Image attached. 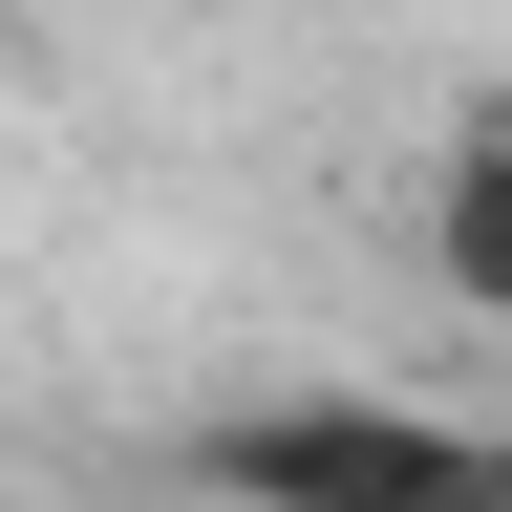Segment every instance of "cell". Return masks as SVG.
Listing matches in <instances>:
<instances>
[{
	"label": "cell",
	"instance_id": "cell-1",
	"mask_svg": "<svg viewBox=\"0 0 512 512\" xmlns=\"http://www.w3.org/2000/svg\"><path fill=\"white\" fill-rule=\"evenodd\" d=\"M214 512H512V427L384 406V384H299V406H214L192 427Z\"/></svg>",
	"mask_w": 512,
	"mask_h": 512
},
{
	"label": "cell",
	"instance_id": "cell-2",
	"mask_svg": "<svg viewBox=\"0 0 512 512\" xmlns=\"http://www.w3.org/2000/svg\"><path fill=\"white\" fill-rule=\"evenodd\" d=\"M427 278L470 299V320H512V107H470L427 150Z\"/></svg>",
	"mask_w": 512,
	"mask_h": 512
}]
</instances>
